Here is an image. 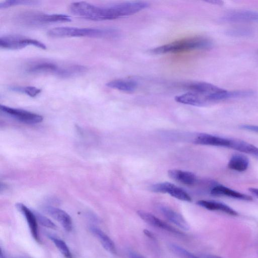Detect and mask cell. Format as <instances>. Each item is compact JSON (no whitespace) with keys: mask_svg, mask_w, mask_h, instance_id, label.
I'll return each mask as SVG.
<instances>
[{"mask_svg":"<svg viewBox=\"0 0 258 258\" xmlns=\"http://www.w3.org/2000/svg\"><path fill=\"white\" fill-rule=\"evenodd\" d=\"M24 18V21L31 24L64 23L72 21L71 18L65 14H34L27 15Z\"/></svg>","mask_w":258,"mask_h":258,"instance_id":"52a82bcc","label":"cell"},{"mask_svg":"<svg viewBox=\"0 0 258 258\" xmlns=\"http://www.w3.org/2000/svg\"><path fill=\"white\" fill-rule=\"evenodd\" d=\"M207 2L215 4V5H221L223 3L222 1H217V0H211V1H208Z\"/></svg>","mask_w":258,"mask_h":258,"instance_id":"d6a6232c","label":"cell"},{"mask_svg":"<svg viewBox=\"0 0 258 258\" xmlns=\"http://www.w3.org/2000/svg\"><path fill=\"white\" fill-rule=\"evenodd\" d=\"M34 213L38 222L42 226L53 229H55L57 228L55 224L46 217L37 212H34Z\"/></svg>","mask_w":258,"mask_h":258,"instance_id":"f1b7e54d","label":"cell"},{"mask_svg":"<svg viewBox=\"0 0 258 258\" xmlns=\"http://www.w3.org/2000/svg\"><path fill=\"white\" fill-rule=\"evenodd\" d=\"M151 190L155 192L168 194L183 201H191L190 197L185 190L170 182H164L153 184L151 186Z\"/></svg>","mask_w":258,"mask_h":258,"instance_id":"8992f818","label":"cell"},{"mask_svg":"<svg viewBox=\"0 0 258 258\" xmlns=\"http://www.w3.org/2000/svg\"><path fill=\"white\" fill-rule=\"evenodd\" d=\"M48 35L54 38L88 37L100 38H112L117 37L118 31L112 28H77L59 27L48 31Z\"/></svg>","mask_w":258,"mask_h":258,"instance_id":"6da1fadb","label":"cell"},{"mask_svg":"<svg viewBox=\"0 0 258 258\" xmlns=\"http://www.w3.org/2000/svg\"><path fill=\"white\" fill-rule=\"evenodd\" d=\"M70 11L73 14L87 20H109L108 6H98L85 2H76L71 4Z\"/></svg>","mask_w":258,"mask_h":258,"instance_id":"3957f363","label":"cell"},{"mask_svg":"<svg viewBox=\"0 0 258 258\" xmlns=\"http://www.w3.org/2000/svg\"><path fill=\"white\" fill-rule=\"evenodd\" d=\"M12 90L17 92L25 93L30 97H35L41 92V89L34 86L25 87H14Z\"/></svg>","mask_w":258,"mask_h":258,"instance_id":"83f0119b","label":"cell"},{"mask_svg":"<svg viewBox=\"0 0 258 258\" xmlns=\"http://www.w3.org/2000/svg\"><path fill=\"white\" fill-rule=\"evenodd\" d=\"M45 211L57 221L66 231H71L72 221L71 217L67 213L61 209L51 206L46 207Z\"/></svg>","mask_w":258,"mask_h":258,"instance_id":"5bb4252c","label":"cell"},{"mask_svg":"<svg viewBox=\"0 0 258 258\" xmlns=\"http://www.w3.org/2000/svg\"><path fill=\"white\" fill-rule=\"evenodd\" d=\"M59 68L52 62L42 61L32 64L27 69V72L31 74H53L57 76Z\"/></svg>","mask_w":258,"mask_h":258,"instance_id":"d6986e66","label":"cell"},{"mask_svg":"<svg viewBox=\"0 0 258 258\" xmlns=\"http://www.w3.org/2000/svg\"><path fill=\"white\" fill-rule=\"evenodd\" d=\"M249 164V159L247 156L241 154H234L230 158L228 167L229 169L238 172L246 170Z\"/></svg>","mask_w":258,"mask_h":258,"instance_id":"44dd1931","label":"cell"},{"mask_svg":"<svg viewBox=\"0 0 258 258\" xmlns=\"http://www.w3.org/2000/svg\"><path fill=\"white\" fill-rule=\"evenodd\" d=\"M37 3V1H20V0H10L5 1L0 3V8L4 9L12 6L19 5H32Z\"/></svg>","mask_w":258,"mask_h":258,"instance_id":"484cf974","label":"cell"},{"mask_svg":"<svg viewBox=\"0 0 258 258\" xmlns=\"http://www.w3.org/2000/svg\"><path fill=\"white\" fill-rule=\"evenodd\" d=\"M128 257L129 258H144L141 255L139 254L138 253H137L135 252L130 251L128 253Z\"/></svg>","mask_w":258,"mask_h":258,"instance_id":"4dcf8cb0","label":"cell"},{"mask_svg":"<svg viewBox=\"0 0 258 258\" xmlns=\"http://www.w3.org/2000/svg\"><path fill=\"white\" fill-rule=\"evenodd\" d=\"M0 109L2 112L17 120L26 123H37L41 122L43 120V117L41 115L25 110L2 105L0 106Z\"/></svg>","mask_w":258,"mask_h":258,"instance_id":"5b68a950","label":"cell"},{"mask_svg":"<svg viewBox=\"0 0 258 258\" xmlns=\"http://www.w3.org/2000/svg\"><path fill=\"white\" fill-rule=\"evenodd\" d=\"M210 194L214 196H224L245 201L252 200L251 196L232 189L221 184L213 186L210 190Z\"/></svg>","mask_w":258,"mask_h":258,"instance_id":"7c38bea8","label":"cell"},{"mask_svg":"<svg viewBox=\"0 0 258 258\" xmlns=\"http://www.w3.org/2000/svg\"><path fill=\"white\" fill-rule=\"evenodd\" d=\"M226 34L232 36H247L252 35L253 30L249 28L242 27L227 30Z\"/></svg>","mask_w":258,"mask_h":258,"instance_id":"4316f807","label":"cell"},{"mask_svg":"<svg viewBox=\"0 0 258 258\" xmlns=\"http://www.w3.org/2000/svg\"><path fill=\"white\" fill-rule=\"evenodd\" d=\"M248 190L252 195L258 198V188L251 187Z\"/></svg>","mask_w":258,"mask_h":258,"instance_id":"1f68e13d","label":"cell"},{"mask_svg":"<svg viewBox=\"0 0 258 258\" xmlns=\"http://www.w3.org/2000/svg\"><path fill=\"white\" fill-rule=\"evenodd\" d=\"M91 232L98 239L102 246L111 253H116L113 241L101 229L93 226L90 228Z\"/></svg>","mask_w":258,"mask_h":258,"instance_id":"603a6c76","label":"cell"},{"mask_svg":"<svg viewBox=\"0 0 258 258\" xmlns=\"http://www.w3.org/2000/svg\"><path fill=\"white\" fill-rule=\"evenodd\" d=\"M169 247L172 252L179 258H200L176 244L171 243Z\"/></svg>","mask_w":258,"mask_h":258,"instance_id":"d4e9b609","label":"cell"},{"mask_svg":"<svg viewBox=\"0 0 258 258\" xmlns=\"http://www.w3.org/2000/svg\"><path fill=\"white\" fill-rule=\"evenodd\" d=\"M16 206L25 217L33 238L37 242H41L39 235L37 220L34 212L22 203H17Z\"/></svg>","mask_w":258,"mask_h":258,"instance_id":"8fae6325","label":"cell"},{"mask_svg":"<svg viewBox=\"0 0 258 258\" xmlns=\"http://www.w3.org/2000/svg\"><path fill=\"white\" fill-rule=\"evenodd\" d=\"M196 144L228 148L230 139L208 134H199L194 140Z\"/></svg>","mask_w":258,"mask_h":258,"instance_id":"30bf717a","label":"cell"},{"mask_svg":"<svg viewBox=\"0 0 258 258\" xmlns=\"http://www.w3.org/2000/svg\"><path fill=\"white\" fill-rule=\"evenodd\" d=\"M204 258H222L219 256L212 255V254H206L204 255Z\"/></svg>","mask_w":258,"mask_h":258,"instance_id":"836d02e7","label":"cell"},{"mask_svg":"<svg viewBox=\"0 0 258 258\" xmlns=\"http://www.w3.org/2000/svg\"><path fill=\"white\" fill-rule=\"evenodd\" d=\"M137 214L143 220L150 225L165 230L176 235L184 236L181 232L150 213L140 210L137 211Z\"/></svg>","mask_w":258,"mask_h":258,"instance_id":"9c48e42d","label":"cell"},{"mask_svg":"<svg viewBox=\"0 0 258 258\" xmlns=\"http://www.w3.org/2000/svg\"><path fill=\"white\" fill-rule=\"evenodd\" d=\"M47 237L65 257L73 258L72 253L64 241L50 234H47Z\"/></svg>","mask_w":258,"mask_h":258,"instance_id":"cb8c5ba5","label":"cell"},{"mask_svg":"<svg viewBox=\"0 0 258 258\" xmlns=\"http://www.w3.org/2000/svg\"><path fill=\"white\" fill-rule=\"evenodd\" d=\"M175 100L180 103L195 106H203L208 103L205 96L190 91L176 96Z\"/></svg>","mask_w":258,"mask_h":258,"instance_id":"9a60e30c","label":"cell"},{"mask_svg":"<svg viewBox=\"0 0 258 258\" xmlns=\"http://www.w3.org/2000/svg\"><path fill=\"white\" fill-rule=\"evenodd\" d=\"M199 206L210 211L223 212L231 216H237V212L227 205L218 201L200 200L197 203Z\"/></svg>","mask_w":258,"mask_h":258,"instance_id":"e0dca14e","label":"cell"},{"mask_svg":"<svg viewBox=\"0 0 258 258\" xmlns=\"http://www.w3.org/2000/svg\"><path fill=\"white\" fill-rule=\"evenodd\" d=\"M106 86L123 92H132L137 89L138 83L132 80L116 79L108 82Z\"/></svg>","mask_w":258,"mask_h":258,"instance_id":"7402d4cb","label":"cell"},{"mask_svg":"<svg viewBox=\"0 0 258 258\" xmlns=\"http://www.w3.org/2000/svg\"><path fill=\"white\" fill-rule=\"evenodd\" d=\"M221 20L232 23L258 22V12L247 10H235L224 15Z\"/></svg>","mask_w":258,"mask_h":258,"instance_id":"ba28073f","label":"cell"},{"mask_svg":"<svg viewBox=\"0 0 258 258\" xmlns=\"http://www.w3.org/2000/svg\"><path fill=\"white\" fill-rule=\"evenodd\" d=\"M240 127L241 129L251 131L258 133V126L251 124H243L241 125Z\"/></svg>","mask_w":258,"mask_h":258,"instance_id":"f546056e","label":"cell"},{"mask_svg":"<svg viewBox=\"0 0 258 258\" xmlns=\"http://www.w3.org/2000/svg\"><path fill=\"white\" fill-rule=\"evenodd\" d=\"M185 88L190 92L197 93L205 96L206 99L208 96L223 90V89L213 84L203 82H193L187 84L185 85Z\"/></svg>","mask_w":258,"mask_h":258,"instance_id":"4fadbf2b","label":"cell"},{"mask_svg":"<svg viewBox=\"0 0 258 258\" xmlns=\"http://www.w3.org/2000/svg\"><path fill=\"white\" fill-rule=\"evenodd\" d=\"M168 175L174 180L186 185H192L197 181L196 176L189 171L171 169L168 171Z\"/></svg>","mask_w":258,"mask_h":258,"instance_id":"ac0fdd59","label":"cell"},{"mask_svg":"<svg viewBox=\"0 0 258 258\" xmlns=\"http://www.w3.org/2000/svg\"><path fill=\"white\" fill-rule=\"evenodd\" d=\"M228 148L258 157V147L241 140L230 139Z\"/></svg>","mask_w":258,"mask_h":258,"instance_id":"ffe728a7","label":"cell"},{"mask_svg":"<svg viewBox=\"0 0 258 258\" xmlns=\"http://www.w3.org/2000/svg\"><path fill=\"white\" fill-rule=\"evenodd\" d=\"M212 42L204 37H194L175 41L149 50L153 54L177 53L195 50L208 49L212 47Z\"/></svg>","mask_w":258,"mask_h":258,"instance_id":"7a4b0ae2","label":"cell"},{"mask_svg":"<svg viewBox=\"0 0 258 258\" xmlns=\"http://www.w3.org/2000/svg\"><path fill=\"white\" fill-rule=\"evenodd\" d=\"M21 258H29V257H21Z\"/></svg>","mask_w":258,"mask_h":258,"instance_id":"e575fe53","label":"cell"},{"mask_svg":"<svg viewBox=\"0 0 258 258\" xmlns=\"http://www.w3.org/2000/svg\"><path fill=\"white\" fill-rule=\"evenodd\" d=\"M159 209L168 221L183 230H188L189 225L181 215L165 206H160Z\"/></svg>","mask_w":258,"mask_h":258,"instance_id":"2e32d148","label":"cell"},{"mask_svg":"<svg viewBox=\"0 0 258 258\" xmlns=\"http://www.w3.org/2000/svg\"><path fill=\"white\" fill-rule=\"evenodd\" d=\"M28 45H33L42 49L46 48L44 43L33 39L17 36H5L0 38V46L2 48L19 49Z\"/></svg>","mask_w":258,"mask_h":258,"instance_id":"277c9868","label":"cell"}]
</instances>
